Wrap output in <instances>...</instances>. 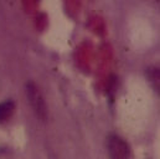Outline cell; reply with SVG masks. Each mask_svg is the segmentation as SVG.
I'll list each match as a JSON object with an SVG mask.
<instances>
[{
	"instance_id": "3957f363",
	"label": "cell",
	"mask_w": 160,
	"mask_h": 159,
	"mask_svg": "<svg viewBox=\"0 0 160 159\" xmlns=\"http://www.w3.org/2000/svg\"><path fill=\"white\" fill-rule=\"evenodd\" d=\"M15 110V103L12 101H5L0 103V123L8 121L11 117V115L14 113Z\"/></svg>"
},
{
	"instance_id": "7a4b0ae2",
	"label": "cell",
	"mask_w": 160,
	"mask_h": 159,
	"mask_svg": "<svg viewBox=\"0 0 160 159\" xmlns=\"http://www.w3.org/2000/svg\"><path fill=\"white\" fill-rule=\"evenodd\" d=\"M25 92H26L28 101H29L32 111L38 116V118H40L41 121H46V118H47V106L45 103V100L41 95L39 87L34 82L30 81L25 86Z\"/></svg>"
},
{
	"instance_id": "277c9868",
	"label": "cell",
	"mask_w": 160,
	"mask_h": 159,
	"mask_svg": "<svg viewBox=\"0 0 160 159\" xmlns=\"http://www.w3.org/2000/svg\"><path fill=\"white\" fill-rule=\"evenodd\" d=\"M148 79L153 85L154 90L159 92V70L158 69H149L148 70Z\"/></svg>"
},
{
	"instance_id": "6da1fadb",
	"label": "cell",
	"mask_w": 160,
	"mask_h": 159,
	"mask_svg": "<svg viewBox=\"0 0 160 159\" xmlns=\"http://www.w3.org/2000/svg\"><path fill=\"white\" fill-rule=\"evenodd\" d=\"M107 152L109 159H132L129 143L118 134H109L107 138Z\"/></svg>"
}]
</instances>
